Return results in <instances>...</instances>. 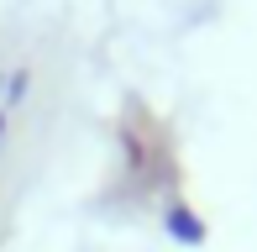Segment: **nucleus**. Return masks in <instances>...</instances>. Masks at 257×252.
Segmentation results:
<instances>
[{
	"label": "nucleus",
	"mask_w": 257,
	"mask_h": 252,
	"mask_svg": "<svg viewBox=\"0 0 257 252\" xmlns=\"http://www.w3.org/2000/svg\"><path fill=\"white\" fill-rule=\"evenodd\" d=\"M168 236H179V242L200 247V242H205V221L189 210V205H168Z\"/></svg>",
	"instance_id": "1"
},
{
	"label": "nucleus",
	"mask_w": 257,
	"mask_h": 252,
	"mask_svg": "<svg viewBox=\"0 0 257 252\" xmlns=\"http://www.w3.org/2000/svg\"><path fill=\"white\" fill-rule=\"evenodd\" d=\"M32 89V68H11L6 79H0V105H21Z\"/></svg>",
	"instance_id": "2"
},
{
	"label": "nucleus",
	"mask_w": 257,
	"mask_h": 252,
	"mask_svg": "<svg viewBox=\"0 0 257 252\" xmlns=\"http://www.w3.org/2000/svg\"><path fill=\"white\" fill-rule=\"evenodd\" d=\"M0 137H6V110H0Z\"/></svg>",
	"instance_id": "3"
}]
</instances>
